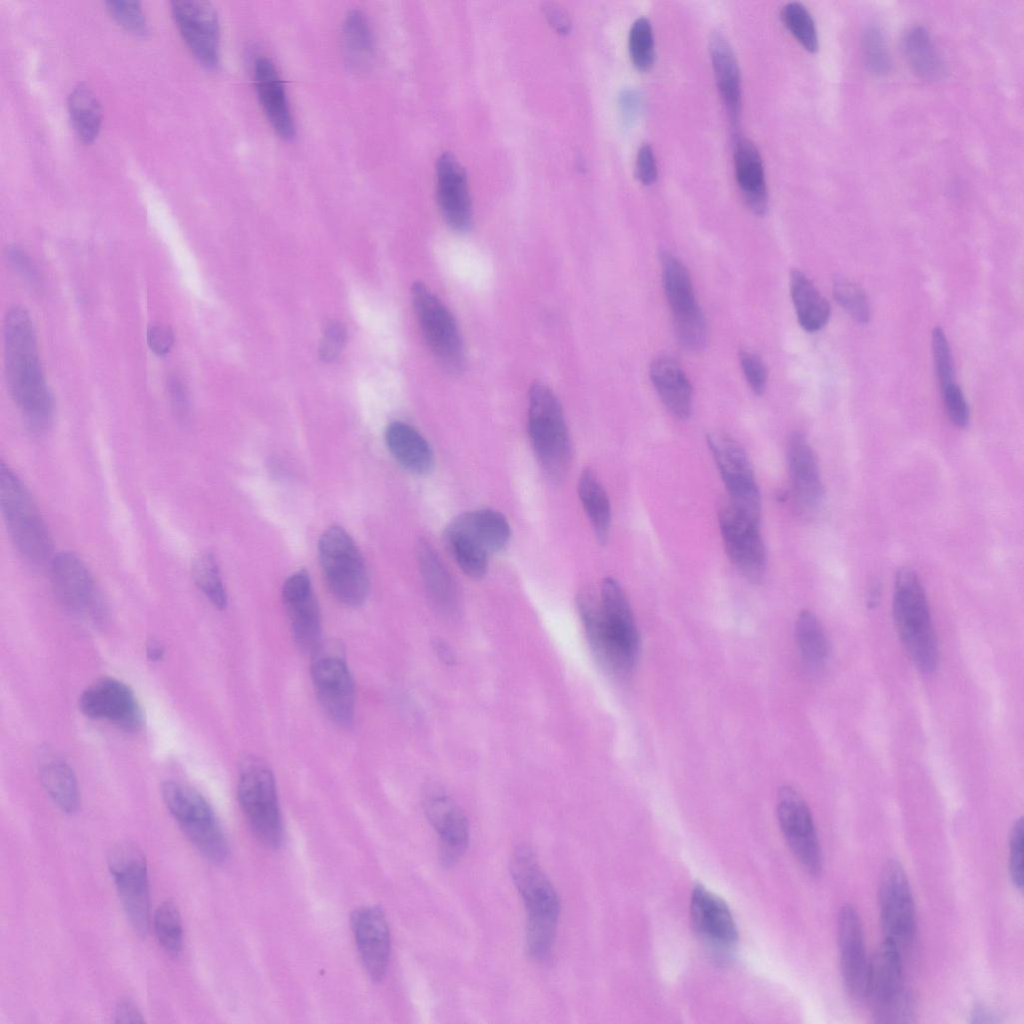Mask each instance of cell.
<instances>
[{"mask_svg": "<svg viewBox=\"0 0 1024 1024\" xmlns=\"http://www.w3.org/2000/svg\"><path fill=\"white\" fill-rule=\"evenodd\" d=\"M932 352L940 386L944 387L955 382L950 347L946 335L940 327H935L932 332Z\"/></svg>", "mask_w": 1024, "mask_h": 1024, "instance_id": "f5cc1de1", "label": "cell"}, {"mask_svg": "<svg viewBox=\"0 0 1024 1024\" xmlns=\"http://www.w3.org/2000/svg\"><path fill=\"white\" fill-rule=\"evenodd\" d=\"M164 654L163 647L155 641H151L147 646V655L150 660L157 661L162 658Z\"/></svg>", "mask_w": 1024, "mask_h": 1024, "instance_id": "003e7915", "label": "cell"}, {"mask_svg": "<svg viewBox=\"0 0 1024 1024\" xmlns=\"http://www.w3.org/2000/svg\"><path fill=\"white\" fill-rule=\"evenodd\" d=\"M795 636L801 658L807 668H822L828 657V642L824 630L810 610H803L796 620Z\"/></svg>", "mask_w": 1024, "mask_h": 1024, "instance_id": "60d3db41", "label": "cell"}, {"mask_svg": "<svg viewBox=\"0 0 1024 1024\" xmlns=\"http://www.w3.org/2000/svg\"><path fill=\"white\" fill-rule=\"evenodd\" d=\"M578 494L599 543L605 544L611 527L610 501L591 470H584L578 482Z\"/></svg>", "mask_w": 1024, "mask_h": 1024, "instance_id": "f35d334b", "label": "cell"}, {"mask_svg": "<svg viewBox=\"0 0 1024 1024\" xmlns=\"http://www.w3.org/2000/svg\"><path fill=\"white\" fill-rule=\"evenodd\" d=\"M311 678L317 699L327 717L340 726L354 718L355 685L346 660L330 652L316 651Z\"/></svg>", "mask_w": 1024, "mask_h": 1024, "instance_id": "9a60e30c", "label": "cell"}, {"mask_svg": "<svg viewBox=\"0 0 1024 1024\" xmlns=\"http://www.w3.org/2000/svg\"><path fill=\"white\" fill-rule=\"evenodd\" d=\"M171 13L185 44L205 67L214 68L219 61L220 24L210 2L174 0Z\"/></svg>", "mask_w": 1024, "mask_h": 1024, "instance_id": "e0dca14e", "label": "cell"}, {"mask_svg": "<svg viewBox=\"0 0 1024 1024\" xmlns=\"http://www.w3.org/2000/svg\"><path fill=\"white\" fill-rule=\"evenodd\" d=\"M162 798L184 834L199 852L215 863L228 856V843L217 817L207 800L195 789L168 781L162 786Z\"/></svg>", "mask_w": 1024, "mask_h": 1024, "instance_id": "ba28073f", "label": "cell"}, {"mask_svg": "<svg viewBox=\"0 0 1024 1024\" xmlns=\"http://www.w3.org/2000/svg\"><path fill=\"white\" fill-rule=\"evenodd\" d=\"M435 651L439 655V658L442 661H445L446 663L453 662V660H454L453 653L451 652V650L449 649V647L445 643H443L441 641H437L435 643Z\"/></svg>", "mask_w": 1024, "mask_h": 1024, "instance_id": "03108f58", "label": "cell"}, {"mask_svg": "<svg viewBox=\"0 0 1024 1024\" xmlns=\"http://www.w3.org/2000/svg\"><path fill=\"white\" fill-rule=\"evenodd\" d=\"M70 118L78 137L93 142L100 131L102 109L93 91L84 83L76 85L68 97Z\"/></svg>", "mask_w": 1024, "mask_h": 1024, "instance_id": "ab89813d", "label": "cell"}, {"mask_svg": "<svg viewBox=\"0 0 1024 1024\" xmlns=\"http://www.w3.org/2000/svg\"><path fill=\"white\" fill-rule=\"evenodd\" d=\"M902 49L912 70L925 80L943 77L945 67L928 31L923 26L909 28L902 39Z\"/></svg>", "mask_w": 1024, "mask_h": 1024, "instance_id": "8d00e7d4", "label": "cell"}, {"mask_svg": "<svg viewBox=\"0 0 1024 1024\" xmlns=\"http://www.w3.org/2000/svg\"><path fill=\"white\" fill-rule=\"evenodd\" d=\"M411 296L421 331L433 354L448 370L459 371L464 363V348L453 315L421 282L413 284Z\"/></svg>", "mask_w": 1024, "mask_h": 1024, "instance_id": "8fae6325", "label": "cell"}, {"mask_svg": "<svg viewBox=\"0 0 1024 1024\" xmlns=\"http://www.w3.org/2000/svg\"><path fill=\"white\" fill-rule=\"evenodd\" d=\"M109 871L132 928L145 935L150 920L149 882L143 853L132 844H121L109 855Z\"/></svg>", "mask_w": 1024, "mask_h": 1024, "instance_id": "7c38bea8", "label": "cell"}, {"mask_svg": "<svg viewBox=\"0 0 1024 1024\" xmlns=\"http://www.w3.org/2000/svg\"><path fill=\"white\" fill-rule=\"evenodd\" d=\"M192 578L199 590L217 609L226 607V590L212 554L202 553L195 558L192 564Z\"/></svg>", "mask_w": 1024, "mask_h": 1024, "instance_id": "f6af8a7d", "label": "cell"}, {"mask_svg": "<svg viewBox=\"0 0 1024 1024\" xmlns=\"http://www.w3.org/2000/svg\"><path fill=\"white\" fill-rule=\"evenodd\" d=\"M862 51L866 66L877 75L890 70L891 61L883 33L877 27H869L863 33Z\"/></svg>", "mask_w": 1024, "mask_h": 1024, "instance_id": "681fc988", "label": "cell"}, {"mask_svg": "<svg viewBox=\"0 0 1024 1024\" xmlns=\"http://www.w3.org/2000/svg\"><path fill=\"white\" fill-rule=\"evenodd\" d=\"M0 505L11 539L21 557L32 567L50 564L51 536L30 493L14 471L0 465Z\"/></svg>", "mask_w": 1024, "mask_h": 1024, "instance_id": "5b68a950", "label": "cell"}, {"mask_svg": "<svg viewBox=\"0 0 1024 1024\" xmlns=\"http://www.w3.org/2000/svg\"><path fill=\"white\" fill-rule=\"evenodd\" d=\"M629 54L634 66L647 71L654 62V37L651 24L640 17L632 24L628 38Z\"/></svg>", "mask_w": 1024, "mask_h": 1024, "instance_id": "7dc6e473", "label": "cell"}, {"mask_svg": "<svg viewBox=\"0 0 1024 1024\" xmlns=\"http://www.w3.org/2000/svg\"><path fill=\"white\" fill-rule=\"evenodd\" d=\"M664 292L678 325L704 317L695 297L692 281L684 264L674 255H661Z\"/></svg>", "mask_w": 1024, "mask_h": 1024, "instance_id": "f1b7e54d", "label": "cell"}, {"mask_svg": "<svg viewBox=\"0 0 1024 1024\" xmlns=\"http://www.w3.org/2000/svg\"><path fill=\"white\" fill-rule=\"evenodd\" d=\"M445 544L460 569L472 579H481L488 568L489 554L463 533L447 526Z\"/></svg>", "mask_w": 1024, "mask_h": 1024, "instance_id": "b9f144b4", "label": "cell"}, {"mask_svg": "<svg viewBox=\"0 0 1024 1024\" xmlns=\"http://www.w3.org/2000/svg\"><path fill=\"white\" fill-rule=\"evenodd\" d=\"M759 523L729 501L719 511V526L726 553L736 569L751 582H759L766 569V551Z\"/></svg>", "mask_w": 1024, "mask_h": 1024, "instance_id": "5bb4252c", "label": "cell"}, {"mask_svg": "<svg viewBox=\"0 0 1024 1024\" xmlns=\"http://www.w3.org/2000/svg\"><path fill=\"white\" fill-rule=\"evenodd\" d=\"M147 342L150 349L157 355L167 354L174 343L172 329L164 324H152L147 330Z\"/></svg>", "mask_w": 1024, "mask_h": 1024, "instance_id": "91938a15", "label": "cell"}, {"mask_svg": "<svg viewBox=\"0 0 1024 1024\" xmlns=\"http://www.w3.org/2000/svg\"><path fill=\"white\" fill-rule=\"evenodd\" d=\"M903 955L884 939L869 961L865 1001L874 1012L897 998L906 988L903 984Z\"/></svg>", "mask_w": 1024, "mask_h": 1024, "instance_id": "83f0119b", "label": "cell"}, {"mask_svg": "<svg viewBox=\"0 0 1024 1024\" xmlns=\"http://www.w3.org/2000/svg\"><path fill=\"white\" fill-rule=\"evenodd\" d=\"M877 900L884 939L903 955L914 944L917 922L909 879L896 859L889 860L881 872Z\"/></svg>", "mask_w": 1024, "mask_h": 1024, "instance_id": "30bf717a", "label": "cell"}, {"mask_svg": "<svg viewBox=\"0 0 1024 1024\" xmlns=\"http://www.w3.org/2000/svg\"><path fill=\"white\" fill-rule=\"evenodd\" d=\"M49 568L54 595L64 608L78 613L99 608L94 579L81 558L61 552L53 556Z\"/></svg>", "mask_w": 1024, "mask_h": 1024, "instance_id": "44dd1931", "label": "cell"}, {"mask_svg": "<svg viewBox=\"0 0 1024 1024\" xmlns=\"http://www.w3.org/2000/svg\"><path fill=\"white\" fill-rule=\"evenodd\" d=\"M837 947L842 982L854 1002L865 1000L869 961L861 920L851 904L843 905L837 917Z\"/></svg>", "mask_w": 1024, "mask_h": 1024, "instance_id": "d6986e66", "label": "cell"}, {"mask_svg": "<svg viewBox=\"0 0 1024 1024\" xmlns=\"http://www.w3.org/2000/svg\"><path fill=\"white\" fill-rule=\"evenodd\" d=\"M873 1022L909 1024L916 1022L915 1002L910 991L905 989L897 998L872 1012Z\"/></svg>", "mask_w": 1024, "mask_h": 1024, "instance_id": "816d5d0a", "label": "cell"}, {"mask_svg": "<svg viewBox=\"0 0 1024 1024\" xmlns=\"http://www.w3.org/2000/svg\"><path fill=\"white\" fill-rule=\"evenodd\" d=\"M282 600L295 643L301 650L315 653L320 647L321 613L306 571H297L286 579Z\"/></svg>", "mask_w": 1024, "mask_h": 1024, "instance_id": "ffe728a7", "label": "cell"}, {"mask_svg": "<svg viewBox=\"0 0 1024 1024\" xmlns=\"http://www.w3.org/2000/svg\"><path fill=\"white\" fill-rule=\"evenodd\" d=\"M9 258L14 266L29 279L35 277L34 268L30 259L18 248H11L8 251Z\"/></svg>", "mask_w": 1024, "mask_h": 1024, "instance_id": "be15d7a7", "label": "cell"}, {"mask_svg": "<svg viewBox=\"0 0 1024 1024\" xmlns=\"http://www.w3.org/2000/svg\"><path fill=\"white\" fill-rule=\"evenodd\" d=\"M343 41L349 61L354 65L366 64L372 55L373 38L368 21L362 12L353 10L345 17Z\"/></svg>", "mask_w": 1024, "mask_h": 1024, "instance_id": "7bdbcfd3", "label": "cell"}, {"mask_svg": "<svg viewBox=\"0 0 1024 1024\" xmlns=\"http://www.w3.org/2000/svg\"><path fill=\"white\" fill-rule=\"evenodd\" d=\"M528 434L546 476L562 480L571 457L568 430L557 396L542 382H534L529 391Z\"/></svg>", "mask_w": 1024, "mask_h": 1024, "instance_id": "8992f818", "label": "cell"}, {"mask_svg": "<svg viewBox=\"0 0 1024 1024\" xmlns=\"http://www.w3.org/2000/svg\"><path fill=\"white\" fill-rule=\"evenodd\" d=\"M351 927L365 970L372 979H381L390 955V934L384 913L378 907H361L352 913Z\"/></svg>", "mask_w": 1024, "mask_h": 1024, "instance_id": "cb8c5ba5", "label": "cell"}, {"mask_svg": "<svg viewBox=\"0 0 1024 1024\" xmlns=\"http://www.w3.org/2000/svg\"><path fill=\"white\" fill-rule=\"evenodd\" d=\"M449 526L468 536L489 555L501 551L510 538V526L506 518L493 509L463 513L452 520Z\"/></svg>", "mask_w": 1024, "mask_h": 1024, "instance_id": "836d02e7", "label": "cell"}, {"mask_svg": "<svg viewBox=\"0 0 1024 1024\" xmlns=\"http://www.w3.org/2000/svg\"><path fill=\"white\" fill-rule=\"evenodd\" d=\"M712 67L718 90L733 124L737 123L740 102V71L733 49L720 32L712 34L709 43Z\"/></svg>", "mask_w": 1024, "mask_h": 1024, "instance_id": "d6a6232c", "label": "cell"}, {"mask_svg": "<svg viewBox=\"0 0 1024 1024\" xmlns=\"http://www.w3.org/2000/svg\"><path fill=\"white\" fill-rule=\"evenodd\" d=\"M834 296L838 304L855 321L866 323L869 320V302L861 287L846 280H839L834 284Z\"/></svg>", "mask_w": 1024, "mask_h": 1024, "instance_id": "c3c4849f", "label": "cell"}, {"mask_svg": "<svg viewBox=\"0 0 1024 1024\" xmlns=\"http://www.w3.org/2000/svg\"><path fill=\"white\" fill-rule=\"evenodd\" d=\"M787 462L796 506L804 515H812L822 503L823 486L814 451L800 432L790 436Z\"/></svg>", "mask_w": 1024, "mask_h": 1024, "instance_id": "d4e9b609", "label": "cell"}, {"mask_svg": "<svg viewBox=\"0 0 1024 1024\" xmlns=\"http://www.w3.org/2000/svg\"><path fill=\"white\" fill-rule=\"evenodd\" d=\"M777 818L784 838L800 865L813 876L822 870V853L810 809L792 787L777 795Z\"/></svg>", "mask_w": 1024, "mask_h": 1024, "instance_id": "2e32d148", "label": "cell"}, {"mask_svg": "<svg viewBox=\"0 0 1024 1024\" xmlns=\"http://www.w3.org/2000/svg\"><path fill=\"white\" fill-rule=\"evenodd\" d=\"M419 569L428 594L445 613H453L458 604L455 583L434 548L425 540L417 545Z\"/></svg>", "mask_w": 1024, "mask_h": 1024, "instance_id": "e575fe53", "label": "cell"}, {"mask_svg": "<svg viewBox=\"0 0 1024 1024\" xmlns=\"http://www.w3.org/2000/svg\"><path fill=\"white\" fill-rule=\"evenodd\" d=\"M437 200L446 222L455 230L469 228L472 219L471 198L465 171L450 153H443L436 164Z\"/></svg>", "mask_w": 1024, "mask_h": 1024, "instance_id": "484cf974", "label": "cell"}, {"mask_svg": "<svg viewBox=\"0 0 1024 1024\" xmlns=\"http://www.w3.org/2000/svg\"><path fill=\"white\" fill-rule=\"evenodd\" d=\"M942 397L950 421L957 427H965L969 422V407L965 396L955 382L941 387Z\"/></svg>", "mask_w": 1024, "mask_h": 1024, "instance_id": "11a10c76", "label": "cell"}, {"mask_svg": "<svg viewBox=\"0 0 1024 1024\" xmlns=\"http://www.w3.org/2000/svg\"><path fill=\"white\" fill-rule=\"evenodd\" d=\"M424 810L441 841L443 864L455 863L469 842V824L462 810L440 787H431L424 796Z\"/></svg>", "mask_w": 1024, "mask_h": 1024, "instance_id": "603a6c76", "label": "cell"}, {"mask_svg": "<svg viewBox=\"0 0 1024 1024\" xmlns=\"http://www.w3.org/2000/svg\"><path fill=\"white\" fill-rule=\"evenodd\" d=\"M971 1023L986 1024L998 1023L997 1017L984 1005H975L970 1014Z\"/></svg>", "mask_w": 1024, "mask_h": 1024, "instance_id": "e7e4bbea", "label": "cell"}, {"mask_svg": "<svg viewBox=\"0 0 1024 1024\" xmlns=\"http://www.w3.org/2000/svg\"><path fill=\"white\" fill-rule=\"evenodd\" d=\"M168 388L175 412L179 417H187L188 398L184 386L176 377H174L169 380Z\"/></svg>", "mask_w": 1024, "mask_h": 1024, "instance_id": "94428289", "label": "cell"}, {"mask_svg": "<svg viewBox=\"0 0 1024 1024\" xmlns=\"http://www.w3.org/2000/svg\"><path fill=\"white\" fill-rule=\"evenodd\" d=\"M385 441L395 460L409 472L424 475L432 470L433 451L426 439L409 424L401 421L390 423L385 431Z\"/></svg>", "mask_w": 1024, "mask_h": 1024, "instance_id": "1f68e13d", "label": "cell"}, {"mask_svg": "<svg viewBox=\"0 0 1024 1024\" xmlns=\"http://www.w3.org/2000/svg\"><path fill=\"white\" fill-rule=\"evenodd\" d=\"M254 84L260 105L271 127L283 140L293 139L296 128L285 87L269 58L259 57L256 60Z\"/></svg>", "mask_w": 1024, "mask_h": 1024, "instance_id": "4316f807", "label": "cell"}, {"mask_svg": "<svg viewBox=\"0 0 1024 1024\" xmlns=\"http://www.w3.org/2000/svg\"><path fill=\"white\" fill-rule=\"evenodd\" d=\"M116 1022L120 1023H139L143 1022L142 1014L137 1007L130 1001H121L115 1012Z\"/></svg>", "mask_w": 1024, "mask_h": 1024, "instance_id": "6125c7cd", "label": "cell"}, {"mask_svg": "<svg viewBox=\"0 0 1024 1024\" xmlns=\"http://www.w3.org/2000/svg\"><path fill=\"white\" fill-rule=\"evenodd\" d=\"M650 378L670 413L687 419L692 410V387L679 364L670 357H658L651 364Z\"/></svg>", "mask_w": 1024, "mask_h": 1024, "instance_id": "f546056e", "label": "cell"}, {"mask_svg": "<svg viewBox=\"0 0 1024 1024\" xmlns=\"http://www.w3.org/2000/svg\"><path fill=\"white\" fill-rule=\"evenodd\" d=\"M790 292L802 328L808 332L820 330L830 316V306L826 299L799 270L791 272Z\"/></svg>", "mask_w": 1024, "mask_h": 1024, "instance_id": "d590c367", "label": "cell"}, {"mask_svg": "<svg viewBox=\"0 0 1024 1024\" xmlns=\"http://www.w3.org/2000/svg\"><path fill=\"white\" fill-rule=\"evenodd\" d=\"M636 175L643 185H651L657 179L656 159L649 144H643L638 150Z\"/></svg>", "mask_w": 1024, "mask_h": 1024, "instance_id": "680465c9", "label": "cell"}, {"mask_svg": "<svg viewBox=\"0 0 1024 1024\" xmlns=\"http://www.w3.org/2000/svg\"><path fill=\"white\" fill-rule=\"evenodd\" d=\"M238 800L256 838L265 846L277 848L283 838L282 818L275 778L271 769L257 758L241 765Z\"/></svg>", "mask_w": 1024, "mask_h": 1024, "instance_id": "9c48e42d", "label": "cell"}, {"mask_svg": "<svg viewBox=\"0 0 1024 1024\" xmlns=\"http://www.w3.org/2000/svg\"><path fill=\"white\" fill-rule=\"evenodd\" d=\"M735 177L749 209L763 215L768 209V193L761 156L755 145L740 139L734 152Z\"/></svg>", "mask_w": 1024, "mask_h": 1024, "instance_id": "4dcf8cb0", "label": "cell"}, {"mask_svg": "<svg viewBox=\"0 0 1024 1024\" xmlns=\"http://www.w3.org/2000/svg\"><path fill=\"white\" fill-rule=\"evenodd\" d=\"M4 360L14 402L32 429L45 430L52 422L54 402L41 368L30 315L21 306L11 308L5 317Z\"/></svg>", "mask_w": 1024, "mask_h": 1024, "instance_id": "7a4b0ae2", "label": "cell"}, {"mask_svg": "<svg viewBox=\"0 0 1024 1024\" xmlns=\"http://www.w3.org/2000/svg\"><path fill=\"white\" fill-rule=\"evenodd\" d=\"M513 882L526 908V945L530 956L546 959L553 948L560 900L552 883L527 846H519L510 862Z\"/></svg>", "mask_w": 1024, "mask_h": 1024, "instance_id": "3957f363", "label": "cell"}, {"mask_svg": "<svg viewBox=\"0 0 1024 1024\" xmlns=\"http://www.w3.org/2000/svg\"><path fill=\"white\" fill-rule=\"evenodd\" d=\"M739 361L743 374L755 394H762L767 384V369L763 360L757 354L741 350Z\"/></svg>", "mask_w": 1024, "mask_h": 1024, "instance_id": "6f0895ef", "label": "cell"}, {"mask_svg": "<svg viewBox=\"0 0 1024 1024\" xmlns=\"http://www.w3.org/2000/svg\"><path fill=\"white\" fill-rule=\"evenodd\" d=\"M346 342V329L342 323L330 320L326 323L320 344L319 357L325 361H333L341 353Z\"/></svg>", "mask_w": 1024, "mask_h": 1024, "instance_id": "9f6ffc18", "label": "cell"}, {"mask_svg": "<svg viewBox=\"0 0 1024 1024\" xmlns=\"http://www.w3.org/2000/svg\"><path fill=\"white\" fill-rule=\"evenodd\" d=\"M577 606L585 634L595 658L609 672L626 675L635 666L639 633L620 584L607 577L597 602L589 592L578 595Z\"/></svg>", "mask_w": 1024, "mask_h": 1024, "instance_id": "6da1fadb", "label": "cell"}, {"mask_svg": "<svg viewBox=\"0 0 1024 1024\" xmlns=\"http://www.w3.org/2000/svg\"><path fill=\"white\" fill-rule=\"evenodd\" d=\"M79 707L89 718L107 720L129 732L142 726V712L133 691L114 678H103L86 688Z\"/></svg>", "mask_w": 1024, "mask_h": 1024, "instance_id": "ac0fdd59", "label": "cell"}, {"mask_svg": "<svg viewBox=\"0 0 1024 1024\" xmlns=\"http://www.w3.org/2000/svg\"><path fill=\"white\" fill-rule=\"evenodd\" d=\"M42 783L54 803L67 813L75 812L80 803L76 778L60 758L46 755L40 764Z\"/></svg>", "mask_w": 1024, "mask_h": 1024, "instance_id": "74e56055", "label": "cell"}, {"mask_svg": "<svg viewBox=\"0 0 1024 1024\" xmlns=\"http://www.w3.org/2000/svg\"><path fill=\"white\" fill-rule=\"evenodd\" d=\"M1023 818L1015 821L1009 841V872L1013 885L1023 890Z\"/></svg>", "mask_w": 1024, "mask_h": 1024, "instance_id": "db71d44e", "label": "cell"}, {"mask_svg": "<svg viewBox=\"0 0 1024 1024\" xmlns=\"http://www.w3.org/2000/svg\"><path fill=\"white\" fill-rule=\"evenodd\" d=\"M781 18L795 39L809 52L818 50L819 41L815 22L804 5L799 2L786 4Z\"/></svg>", "mask_w": 1024, "mask_h": 1024, "instance_id": "bcb514c9", "label": "cell"}, {"mask_svg": "<svg viewBox=\"0 0 1024 1024\" xmlns=\"http://www.w3.org/2000/svg\"><path fill=\"white\" fill-rule=\"evenodd\" d=\"M707 444L734 507L760 521L761 497L755 475L744 449L730 436L713 432Z\"/></svg>", "mask_w": 1024, "mask_h": 1024, "instance_id": "4fadbf2b", "label": "cell"}, {"mask_svg": "<svg viewBox=\"0 0 1024 1024\" xmlns=\"http://www.w3.org/2000/svg\"><path fill=\"white\" fill-rule=\"evenodd\" d=\"M892 613L897 634L912 662L924 673L934 671L938 646L929 606L920 579L910 568L903 567L895 575Z\"/></svg>", "mask_w": 1024, "mask_h": 1024, "instance_id": "277c9868", "label": "cell"}, {"mask_svg": "<svg viewBox=\"0 0 1024 1024\" xmlns=\"http://www.w3.org/2000/svg\"><path fill=\"white\" fill-rule=\"evenodd\" d=\"M105 5L112 18L127 31L137 35L148 32V22L141 2L110 0Z\"/></svg>", "mask_w": 1024, "mask_h": 1024, "instance_id": "f907efd6", "label": "cell"}, {"mask_svg": "<svg viewBox=\"0 0 1024 1024\" xmlns=\"http://www.w3.org/2000/svg\"><path fill=\"white\" fill-rule=\"evenodd\" d=\"M158 943L171 956H177L183 945L182 920L177 905L167 900L160 904L153 917Z\"/></svg>", "mask_w": 1024, "mask_h": 1024, "instance_id": "ee69618b", "label": "cell"}, {"mask_svg": "<svg viewBox=\"0 0 1024 1024\" xmlns=\"http://www.w3.org/2000/svg\"><path fill=\"white\" fill-rule=\"evenodd\" d=\"M318 556L327 586L346 606L367 598L369 578L363 557L351 536L340 526L328 527L318 541Z\"/></svg>", "mask_w": 1024, "mask_h": 1024, "instance_id": "52a82bcc", "label": "cell"}, {"mask_svg": "<svg viewBox=\"0 0 1024 1024\" xmlns=\"http://www.w3.org/2000/svg\"><path fill=\"white\" fill-rule=\"evenodd\" d=\"M690 916L694 931L712 949L725 953L737 943V926L729 907L700 884L691 894Z\"/></svg>", "mask_w": 1024, "mask_h": 1024, "instance_id": "7402d4cb", "label": "cell"}]
</instances>
